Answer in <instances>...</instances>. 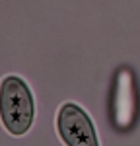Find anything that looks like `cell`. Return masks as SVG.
<instances>
[{
    "label": "cell",
    "instance_id": "obj_1",
    "mask_svg": "<svg viewBox=\"0 0 140 146\" xmlns=\"http://www.w3.org/2000/svg\"><path fill=\"white\" fill-rule=\"evenodd\" d=\"M0 119L14 136L25 135L33 123V96L18 76H6L0 84Z\"/></svg>",
    "mask_w": 140,
    "mask_h": 146
},
{
    "label": "cell",
    "instance_id": "obj_3",
    "mask_svg": "<svg viewBox=\"0 0 140 146\" xmlns=\"http://www.w3.org/2000/svg\"><path fill=\"white\" fill-rule=\"evenodd\" d=\"M136 115V98H134V82L130 70L123 68L117 76L115 90V123L119 129H128Z\"/></svg>",
    "mask_w": 140,
    "mask_h": 146
},
{
    "label": "cell",
    "instance_id": "obj_2",
    "mask_svg": "<svg viewBox=\"0 0 140 146\" xmlns=\"http://www.w3.org/2000/svg\"><path fill=\"white\" fill-rule=\"evenodd\" d=\"M57 129L66 146H99L92 119L76 103H66L58 109Z\"/></svg>",
    "mask_w": 140,
    "mask_h": 146
}]
</instances>
